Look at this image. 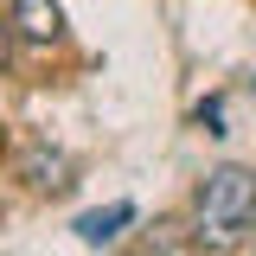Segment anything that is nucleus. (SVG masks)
I'll list each match as a JSON object with an SVG mask.
<instances>
[{
  "label": "nucleus",
  "mask_w": 256,
  "mask_h": 256,
  "mask_svg": "<svg viewBox=\"0 0 256 256\" xmlns=\"http://www.w3.org/2000/svg\"><path fill=\"white\" fill-rule=\"evenodd\" d=\"M13 26L32 45H52V38H64V6L58 0H13Z\"/></svg>",
  "instance_id": "2"
},
{
  "label": "nucleus",
  "mask_w": 256,
  "mask_h": 256,
  "mask_svg": "<svg viewBox=\"0 0 256 256\" xmlns=\"http://www.w3.org/2000/svg\"><path fill=\"white\" fill-rule=\"evenodd\" d=\"M244 237H256V173L250 166H212L192 192V244L237 250Z\"/></svg>",
  "instance_id": "1"
},
{
  "label": "nucleus",
  "mask_w": 256,
  "mask_h": 256,
  "mask_svg": "<svg viewBox=\"0 0 256 256\" xmlns=\"http://www.w3.org/2000/svg\"><path fill=\"white\" fill-rule=\"evenodd\" d=\"M148 256H192V250L180 244V230H173V224H154V237H148Z\"/></svg>",
  "instance_id": "5"
},
{
  "label": "nucleus",
  "mask_w": 256,
  "mask_h": 256,
  "mask_svg": "<svg viewBox=\"0 0 256 256\" xmlns=\"http://www.w3.org/2000/svg\"><path fill=\"white\" fill-rule=\"evenodd\" d=\"M26 173H32V186H45V192H64V186H70V160H64V154H45V148L26 154Z\"/></svg>",
  "instance_id": "4"
},
{
  "label": "nucleus",
  "mask_w": 256,
  "mask_h": 256,
  "mask_svg": "<svg viewBox=\"0 0 256 256\" xmlns=\"http://www.w3.org/2000/svg\"><path fill=\"white\" fill-rule=\"evenodd\" d=\"M250 90H256V77H250Z\"/></svg>",
  "instance_id": "8"
},
{
  "label": "nucleus",
  "mask_w": 256,
  "mask_h": 256,
  "mask_svg": "<svg viewBox=\"0 0 256 256\" xmlns=\"http://www.w3.org/2000/svg\"><path fill=\"white\" fill-rule=\"evenodd\" d=\"M128 256H148V250H128Z\"/></svg>",
  "instance_id": "7"
},
{
  "label": "nucleus",
  "mask_w": 256,
  "mask_h": 256,
  "mask_svg": "<svg viewBox=\"0 0 256 256\" xmlns=\"http://www.w3.org/2000/svg\"><path fill=\"white\" fill-rule=\"evenodd\" d=\"M6 58H13V45H6V26H0V70H6Z\"/></svg>",
  "instance_id": "6"
},
{
  "label": "nucleus",
  "mask_w": 256,
  "mask_h": 256,
  "mask_svg": "<svg viewBox=\"0 0 256 256\" xmlns=\"http://www.w3.org/2000/svg\"><path fill=\"white\" fill-rule=\"evenodd\" d=\"M134 218V205H109V212H84L77 218V237L90 244V250H102V244H116L122 237V224Z\"/></svg>",
  "instance_id": "3"
}]
</instances>
